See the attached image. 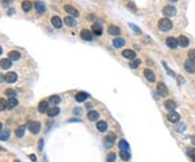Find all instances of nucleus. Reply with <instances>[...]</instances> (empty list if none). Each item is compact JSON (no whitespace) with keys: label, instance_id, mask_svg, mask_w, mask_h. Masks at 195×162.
<instances>
[{"label":"nucleus","instance_id":"nucleus-1","mask_svg":"<svg viewBox=\"0 0 195 162\" xmlns=\"http://www.w3.org/2000/svg\"><path fill=\"white\" fill-rule=\"evenodd\" d=\"M158 28L162 31V32H168V31H170L171 28H172V23L171 21L167 19V17H165V19H161L159 21H158Z\"/></svg>","mask_w":195,"mask_h":162},{"label":"nucleus","instance_id":"nucleus-40","mask_svg":"<svg viewBox=\"0 0 195 162\" xmlns=\"http://www.w3.org/2000/svg\"><path fill=\"white\" fill-rule=\"evenodd\" d=\"M5 94L8 95V97L9 98H15V96H16L15 90H13V89H7V90H5Z\"/></svg>","mask_w":195,"mask_h":162},{"label":"nucleus","instance_id":"nucleus-13","mask_svg":"<svg viewBox=\"0 0 195 162\" xmlns=\"http://www.w3.org/2000/svg\"><path fill=\"white\" fill-rule=\"evenodd\" d=\"M166 45L171 49L177 48V46H178V39H176L174 37H168L166 39Z\"/></svg>","mask_w":195,"mask_h":162},{"label":"nucleus","instance_id":"nucleus-47","mask_svg":"<svg viewBox=\"0 0 195 162\" xmlns=\"http://www.w3.org/2000/svg\"><path fill=\"white\" fill-rule=\"evenodd\" d=\"M191 141H192V144L195 146V135L194 136H192V138H191Z\"/></svg>","mask_w":195,"mask_h":162},{"label":"nucleus","instance_id":"nucleus-30","mask_svg":"<svg viewBox=\"0 0 195 162\" xmlns=\"http://www.w3.org/2000/svg\"><path fill=\"white\" fill-rule=\"evenodd\" d=\"M10 137V131L9 130H5L2 132H0V141H8Z\"/></svg>","mask_w":195,"mask_h":162},{"label":"nucleus","instance_id":"nucleus-19","mask_svg":"<svg viewBox=\"0 0 195 162\" xmlns=\"http://www.w3.org/2000/svg\"><path fill=\"white\" fill-rule=\"evenodd\" d=\"M0 66L3 69V70H7L12 66V62L9 58H5V59H1L0 60Z\"/></svg>","mask_w":195,"mask_h":162},{"label":"nucleus","instance_id":"nucleus-25","mask_svg":"<svg viewBox=\"0 0 195 162\" xmlns=\"http://www.w3.org/2000/svg\"><path fill=\"white\" fill-rule=\"evenodd\" d=\"M8 57H9V59H10V60L17 61V60L21 58V54H20L19 51H16V50H12V51H10V52H9Z\"/></svg>","mask_w":195,"mask_h":162},{"label":"nucleus","instance_id":"nucleus-36","mask_svg":"<svg viewBox=\"0 0 195 162\" xmlns=\"http://www.w3.org/2000/svg\"><path fill=\"white\" fill-rule=\"evenodd\" d=\"M140 64H141V60L135 59L130 62V68H131V69H137V68H139V65Z\"/></svg>","mask_w":195,"mask_h":162},{"label":"nucleus","instance_id":"nucleus-45","mask_svg":"<svg viewBox=\"0 0 195 162\" xmlns=\"http://www.w3.org/2000/svg\"><path fill=\"white\" fill-rule=\"evenodd\" d=\"M42 144H43V141L40 139V141H39V149H42Z\"/></svg>","mask_w":195,"mask_h":162},{"label":"nucleus","instance_id":"nucleus-39","mask_svg":"<svg viewBox=\"0 0 195 162\" xmlns=\"http://www.w3.org/2000/svg\"><path fill=\"white\" fill-rule=\"evenodd\" d=\"M129 26L133 29V32H135V34H137V35H141L142 34V32H141V29L139 28L138 26H135V24H132V23H130L129 24Z\"/></svg>","mask_w":195,"mask_h":162},{"label":"nucleus","instance_id":"nucleus-48","mask_svg":"<svg viewBox=\"0 0 195 162\" xmlns=\"http://www.w3.org/2000/svg\"><path fill=\"white\" fill-rule=\"evenodd\" d=\"M1 130H2V124H1V122H0V132H1Z\"/></svg>","mask_w":195,"mask_h":162},{"label":"nucleus","instance_id":"nucleus-15","mask_svg":"<svg viewBox=\"0 0 195 162\" xmlns=\"http://www.w3.org/2000/svg\"><path fill=\"white\" fill-rule=\"evenodd\" d=\"M123 56H124V58L128 60H135L137 59L135 58V51H132V50H129V49H126L123 51Z\"/></svg>","mask_w":195,"mask_h":162},{"label":"nucleus","instance_id":"nucleus-34","mask_svg":"<svg viewBox=\"0 0 195 162\" xmlns=\"http://www.w3.org/2000/svg\"><path fill=\"white\" fill-rule=\"evenodd\" d=\"M17 99L16 98H10L9 100H8V108L9 109H12V108H15L16 106H17Z\"/></svg>","mask_w":195,"mask_h":162},{"label":"nucleus","instance_id":"nucleus-6","mask_svg":"<svg viewBox=\"0 0 195 162\" xmlns=\"http://www.w3.org/2000/svg\"><path fill=\"white\" fill-rule=\"evenodd\" d=\"M91 29H92V32H93V34H96V35H98V36H99V35H102L103 27L99 22H96V23H93V24H92Z\"/></svg>","mask_w":195,"mask_h":162},{"label":"nucleus","instance_id":"nucleus-18","mask_svg":"<svg viewBox=\"0 0 195 162\" xmlns=\"http://www.w3.org/2000/svg\"><path fill=\"white\" fill-rule=\"evenodd\" d=\"M107 123L105 122V121H99L97 123V129L99 132H101V133H104V132H106L107 131Z\"/></svg>","mask_w":195,"mask_h":162},{"label":"nucleus","instance_id":"nucleus-43","mask_svg":"<svg viewBox=\"0 0 195 162\" xmlns=\"http://www.w3.org/2000/svg\"><path fill=\"white\" fill-rule=\"evenodd\" d=\"M127 8H128V9H130V10H132V11L137 10V8H135V3H133V2H130V3H128Z\"/></svg>","mask_w":195,"mask_h":162},{"label":"nucleus","instance_id":"nucleus-26","mask_svg":"<svg viewBox=\"0 0 195 162\" xmlns=\"http://www.w3.org/2000/svg\"><path fill=\"white\" fill-rule=\"evenodd\" d=\"M87 98H88V95H87L86 92H78V94L76 95V101H77V102H84V101H86Z\"/></svg>","mask_w":195,"mask_h":162},{"label":"nucleus","instance_id":"nucleus-12","mask_svg":"<svg viewBox=\"0 0 195 162\" xmlns=\"http://www.w3.org/2000/svg\"><path fill=\"white\" fill-rule=\"evenodd\" d=\"M115 135L114 134H108L105 138H104V145L106 147H112L114 145V141H115Z\"/></svg>","mask_w":195,"mask_h":162},{"label":"nucleus","instance_id":"nucleus-31","mask_svg":"<svg viewBox=\"0 0 195 162\" xmlns=\"http://www.w3.org/2000/svg\"><path fill=\"white\" fill-rule=\"evenodd\" d=\"M118 147L120 150H128L129 149V144L125 141V139H121L118 143Z\"/></svg>","mask_w":195,"mask_h":162},{"label":"nucleus","instance_id":"nucleus-27","mask_svg":"<svg viewBox=\"0 0 195 162\" xmlns=\"http://www.w3.org/2000/svg\"><path fill=\"white\" fill-rule=\"evenodd\" d=\"M32 8V3L31 1H28V0H25V1H23L22 2V9L24 12H28V11H31V9Z\"/></svg>","mask_w":195,"mask_h":162},{"label":"nucleus","instance_id":"nucleus-22","mask_svg":"<svg viewBox=\"0 0 195 162\" xmlns=\"http://www.w3.org/2000/svg\"><path fill=\"white\" fill-rule=\"evenodd\" d=\"M165 108L169 111H174V109L177 108V103L171 99H169L167 101H165Z\"/></svg>","mask_w":195,"mask_h":162},{"label":"nucleus","instance_id":"nucleus-42","mask_svg":"<svg viewBox=\"0 0 195 162\" xmlns=\"http://www.w3.org/2000/svg\"><path fill=\"white\" fill-rule=\"evenodd\" d=\"M186 153H188V156H189L190 158H195V149L194 148H189L188 149V151H186Z\"/></svg>","mask_w":195,"mask_h":162},{"label":"nucleus","instance_id":"nucleus-32","mask_svg":"<svg viewBox=\"0 0 195 162\" xmlns=\"http://www.w3.org/2000/svg\"><path fill=\"white\" fill-rule=\"evenodd\" d=\"M24 134H25V126H24V125L19 126L15 131V135L17 136V137H20V138H21V137L24 136Z\"/></svg>","mask_w":195,"mask_h":162},{"label":"nucleus","instance_id":"nucleus-38","mask_svg":"<svg viewBox=\"0 0 195 162\" xmlns=\"http://www.w3.org/2000/svg\"><path fill=\"white\" fill-rule=\"evenodd\" d=\"M115 160H116V155L114 152L108 153L107 157H106V162H115Z\"/></svg>","mask_w":195,"mask_h":162},{"label":"nucleus","instance_id":"nucleus-41","mask_svg":"<svg viewBox=\"0 0 195 162\" xmlns=\"http://www.w3.org/2000/svg\"><path fill=\"white\" fill-rule=\"evenodd\" d=\"M188 56H189V60L195 62V49H191L189 51V54H188Z\"/></svg>","mask_w":195,"mask_h":162},{"label":"nucleus","instance_id":"nucleus-49","mask_svg":"<svg viewBox=\"0 0 195 162\" xmlns=\"http://www.w3.org/2000/svg\"><path fill=\"white\" fill-rule=\"evenodd\" d=\"M170 1H171V2H177L178 0H170Z\"/></svg>","mask_w":195,"mask_h":162},{"label":"nucleus","instance_id":"nucleus-8","mask_svg":"<svg viewBox=\"0 0 195 162\" xmlns=\"http://www.w3.org/2000/svg\"><path fill=\"white\" fill-rule=\"evenodd\" d=\"M17 80V74L15 72H9L5 75V81L7 83H14Z\"/></svg>","mask_w":195,"mask_h":162},{"label":"nucleus","instance_id":"nucleus-44","mask_svg":"<svg viewBox=\"0 0 195 162\" xmlns=\"http://www.w3.org/2000/svg\"><path fill=\"white\" fill-rule=\"evenodd\" d=\"M74 113H77V114H81V111H80V109H75L74 110Z\"/></svg>","mask_w":195,"mask_h":162},{"label":"nucleus","instance_id":"nucleus-21","mask_svg":"<svg viewBox=\"0 0 195 162\" xmlns=\"http://www.w3.org/2000/svg\"><path fill=\"white\" fill-rule=\"evenodd\" d=\"M51 23H52V25H53L55 28H61L62 25H63V23H62V21H61V19L56 15L52 16V19H51Z\"/></svg>","mask_w":195,"mask_h":162},{"label":"nucleus","instance_id":"nucleus-14","mask_svg":"<svg viewBox=\"0 0 195 162\" xmlns=\"http://www.w3.org/2000/svg\"><path fill=\"white\" fill-rule=\"evenodd\" d=\"M38 110H39V112L40 113H44V112H47L49 110V102L48 101H40L39 104H38Z\"/></svg>","mask_w":195,"mask_h":162},{"label":"nucleus","instance_id":"nucleus-17","mask_svg":"<svg viewBox=\"0 0 195 162\" xmlns=\"http://www.w3.org/2000/svg\"><path fill=\"white\" fill-rule=\"evenodd\" d=\"M34 7H35V9H36V11H37L39 14H41V13H43L46 11V5L41 1H36Z\"/></svg>","mask_w":195,"mask_h":162},{"label":"nucleus","instance_id":"nucleus-24","mask_svg":"<svg viewBox=\"0 0 195 162\" xmlns=\"http://www.w3.org/2000/svg\"><path fill=\"white\" fill-rule=\"evenodd\" d=\"M113 45L115 48H121L125 46V39L124 38H115L113 40Z\"/></svg>","mask_w":195,"mask_h":162},{"label":"nucleus","instance_id":"nucleus-3","mask_svg":"<svg viewBox=\"0 0 195 162\" xmlns=\"http://www.w3.org/2000/svg\"><path fill=\"white\" fill-rule=\"evenodd\" d=\"M162 13L165 14L166 16H173L176 15L177 13V10L173 5H166L164 9H162Z\"/></svg>","mask_w":195,"mask_h":162},{"label":"nucleus","instance_id":"nucleus-23","mask_svg":"<svg viewBox=\"0 0 195 162\" xmlns=\"http://www.w3.org/2000/svg\"><path fill=\"white\" fill-rule=\"evenodd\" d=\"M190 44V40L188 37H185V36H179L178 37V45H180L181 47H186V46H189Z\"/></svg>","mask_w":195,"mask_h":162},{"label":"nucleus","instance_id":"nucleus-20","mask_svg":"<svg viewBox=\"0 0 195 162\" xmlns=\"http://www.w3.org/2000/svg\"><path fill=\"white\" fill-rule=\"evenodd\" d=\"M87 118H88V120H89L90 122H94V121H98V119L100 118V114L98 113L97 111L92 110V111H90L89 113L87 114Z\"/></svg>","mask_w":195,"mask_h":162},{"label":"nucleus","instance_id":"nucleus-11","mask_svg":"<svg viewBox=\"0 0 195 162\" xmlns=\"http://www.w3.org/2000/svg\"><path fill=\"white\" fill-rule=\"evenodd\" d=\"M143 73H144V76H145V78L149 82H151V83H154L155 80H156V77H155V74L152 72L150 69H145V70L143 71Z\"/></svg>","mask_w":195,"mask_h":162},{"label":"nucleus","instance_id":"nucleus-4","mask_svg":"<svg viewBox=\"0 0 195 162\" xmlns=\"http://www.w3.org/2000/svg\"><path fill=\"white\" fill-rule=\"evenodd\" d=\"M40 130H41V124L37 121H34L29 124V131L32 134H38L40 132Z\"/></svg>","mask_w":195,"mask_h":162},{"label":"nucleus","instance_id":"nucleus-51","mask_svg":"<svg viewBox=\"0 0 195 162\" xmlns=\"http://www.w3.org/2000/svg\"><path fill=\"white\" fill-rule=\"evenodd\" d=\"M14 162H21V161H19V160H15V161H14Z\"/></svg>","mask_w":195,"mask_h":162},{"label":"nucleus","instance_id":"nucleus-52","mask_svg":"<svg viewBox=\"0 0 195 162\" xmlns=\"http://www.w3.org/2000/svg\"><path fill=\"white\" fill-rule=\"evenodd\" d=\"M193 162H195V158H193Z\"/></svg>","mask_w":195,"mask_h":162},{"label":"nucleus","instance_id":"nucleus-9","mask_svg":"<svg viewBox=\"0 0 195 162\" xmlns=\"http://www.w3.org/2000/svg\"><path fill=\"white\" fill-rule=\"evenodd\" d=\"M167 118L171 123H177V122H179V120H180V114L177 113L176 111H170L168 113Z\"/></svg>","mask_w":195,"mask_h":162},{"label":"nucleus","instance_id":"nucleus-29","mask_svg":"<svg viewBox=\"0 0 195 162\" xmlns=\"http://www.w3.org/2000/svg\"><path fill=\"white\" fill-rule=\"evenodd\" d=\"M64 23L70 27H74L76 25V21L74 20V17H72V16H66L64 19Z\"/></svg>","mask_w":195,"mask_h":162},{"label":"nucleus","instance_id":"nucleus-28","mask_svg":"<svg viewBox=\"0 0 195 162\" xmlns=\"http://www.w3.org/2000/svg\"><path fill=\"white\" fill-rule=\"evenodd\" d=\"M59 113H60V109L56 108V107H54V108H50L48 111H47V114H48V116H50V118L56 116Z\"/></svg>","mask_w":195,"mask_h":162},{"label":"nucleus","instance_id":"nucleus-16","mask_svg":"<svg viewBox=\"0 0 195 162\" xmlns=\"http://www.w3.org/2000/svg\"><path fill=\"white\" fill-rule=\"evenodd\" d=\"M107 32L109 35H113V36H117L120 34V28L116 25H109L107 28Z\"/></svg>","mask_w":195,"mask_h":162},{"label":"nucleus","instance_id":"nucleus-50","mask_svg":"<svg viewBox=\"0 0 195 162\" xmlns=\"http://www.w3.org/2000/svg\"><path fill=\"white\" fill-rule=\"evenodd\" d=\"M2 54V48H1V47H0V54Z\"/></svg>","mask_w":195,"mask_h":162},{"label":"nucleus","instance_id":"nucleus-33","mask_svg":"<svg viewBox=\"0 0 195 162\" xmlns=\"http://www.w3.org/2000/svg\"><path fill=\"white\" fill-rule=\"evenodd\" d=\"M119 156H120V158L124 160V161H128V160H130V153L128 152V150H121V151L119 152Z\"/></svg>","mask_w":195,"mask_h":162},{"label":"nucleus","instance_id":"nucleus-10","mask_svg":"<svg viewBox=\"0 0 195 162\" xmlns=\"http://www.w3.org/2000/svg\"><path fill=\"white\" fill-rule=\"evenodd\" d=\"M80 37L86 42H90L92 40V32H90L89 29H82L80 32Z\"/></svg>","mask_w":195,"mask_h":162},{"label":"nucleus","instance_id":"nucleus-46","mask_svg":"<svg viewBox=\"0 0 195 162\" xmlns=\"http://www.w3.org/2000/svg\"><path fill=\"white\" fill-rule=\"evenodd\" d=\"M29 158H31V159H32V161H35V162H36V160H37V159H36V157H35V156H34V155H31V156H29Z\"/></svg>","mask_w":195,"mask_h":162},{"label":"nucleus","instance_id":"nucleus-2","mask_svg":"<svg viewBox=\"0 0 195 162\" xmlns=\"http://www.w3.org/2000/svg\"><path fill=\"white\" fill-rule=\"evenodd\" d=\"M157 92L162 96V97H166L168 95V88H167V86L164 84V83H158L157 84Z\"/></svg>","mask_w":195,"mask_h":162},{"label":"nucleus","instance_id":"nucleus-37","mask_svg":"<svg viewBox=\"0 0 195 162\" xmlns=\"http://www.w3.org/2000/svg\"><path fill=\"white\" fill-rule=\"evenodd\" d=\"M8 107V101L3 98H0V111H5Z\"/></svg>","mask_w":195,"mask_h":162},{"label":"nucleus","instance_id":"nucleus-7","mask_svg":"<svg viewBox=\"0 0 195 162\" xmlns=\"http://www.w3.org/2000/svg\"><path fill=\"white\" fill-rule=\"evenodd\" d=\"M184 69L189 73H194L195 72V62L191 61V60H186L184 62Z\"/></svg>","mask_w":195,"mask_h":162},{"label":"nucleus","instance_id":"nucleus-5","mask_svg":"<svg viewBox=\"0 0 195 162\" xmlns=\"http://www.w3.org/2000/svg\"><path fill=\"white\" fill-rule=\"evenodd\" d=\"M64 10L67 12V14H70V15H73V16H79V11L77 10L76 8H74L73 5H66L64 7Z\"/></svg>","mask_w":195,"mask_h":162},{"label":"nucleus","instance_id":"nucleus-35","mask_svg":"<svg viewBox=\"0 0 195 162\" xmlns=\"http://www.w3.org/2000/svg\"><path fill=\"white\" fill-rule=\"evenodd\" d=\"M49 100H50V102L52 103V104H59V103L61 102V98H60L59 96H56V95L51 96Z\"/></svg>","mask_w":195,"mask_h":162}]
</instances>
